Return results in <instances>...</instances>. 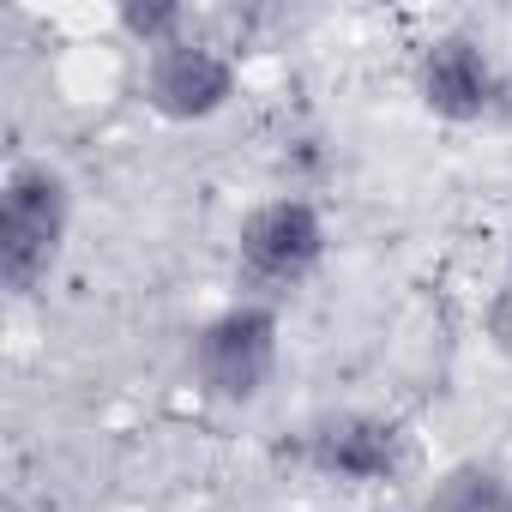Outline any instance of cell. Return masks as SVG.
<instances>
[{"instance_id":"cell-1","label":"cell","mask_w":512,"mask_h":512,"mask_svg":"<svg viewBox=\"0 0 512 512\" xmlns=\"http://www.w3.org/2000/svg\"><path fill=\"white\" fill-rule=\"evenodd\" d=\"M67 223H73L67 175L43 157L13 163L7 187H0V284L13 296L43 290V278L55 272L67 247Z\"/></svg>"},{"instance_id":"cell-2","label":"cell","mask_w":512,"mask_h":512,"mask_svg":"<svg viewBox=\"0 0 512 512\" xmlns=\"http://www.w3.org/2000/svg\"><path fill=\"white\" fill-rule=\"evenodd\" d=\"M326 260V217L302 193H278L253 205L235 229V278L247 302H284L296 284H308Z\"/></svg>"},{"instance_id":"cell-3","label":"cell","mask_w":512,"mask_h":512,"mask_svg":"<svg viewBox=\"0 0 512 512\" xmlns=\"http://www.w3.org/2000/svg\"><path fill=\"white\" fill-rule=\"evenodd\" d=\"M278 308L272 302H235L223 314H211L193 332V380L211 404H253L266 398L272 374H278Z\"/></svg>"},{"instance_id":"cell-4","label":"cell","mask_w":512,"mask_h":512,"mask_svg":"<svg viewBox=\"0 0 512 512\" xmlns=\"http://www.w3.org/2000/svg\"><path fill=\"white\" fill-rule=\"evenodd\" d=\"M235 97V61L217 43L181 37L145 61V103L163 121H211Z\"/></svg>"},{"instance_id":"cell-5","label":"cell","mask_w":512,"mask_h":512,"mask_svg":"<svg viewBox=\"0 0 512 512\" xmlns=\"http://www.w3.org/2000/svg\"><path fill=\"white\" fill-rule=\"evenodd\" d=\"M302 452L314 470H326L338 482H386L404 464V428L386 416H368V410H338L308 428Z\"/></svg>"},{"instance_id":"cell-6","label":"cell","mask_w":512,"mask_h":512,"mask_svg":"<svg viewBox=\"0 0 512 512\" xmlns=\"http://www.w3.org/2000/svg\"><path fill=\"white\" fill-rule=\"evenodd\" d=\"M416 97L440 121H482L500 103V73L470 37H434L416 61Z\"/></svg>"},{"instance_id":"cell-7","label":"cell","mask_w":512,"mask_h":512,"mask_svg":"<svg viewBox=\"0 0 512 512\" xmlns=\"http://www.w3.org/2000/svg\"><path fill=\"white\" fill-rule=\"evenodd\" d=\"M428 512H512V476L482 458H458L434 476Z\"/></svg>"},{"instance_id":"cell-8","label":"cell","mask_w":512,"mask_h":512,"mask_svg":"<svg viewBox=\"0 0 512 512\" xmlns=\"http://www.w3.org/2000/svg\"><path fill=\"white\" fill-rule=\"evenodd\" d=\"M121 31L157 55L187 37V7H175V0H121Z\"/></svg>"},{"instance_id":"cell-9","label":"cell","mask_w":512,"mask_h":512,"mask_svg":"<svg viewBox=\"0 0 512 512\" xmlns=\"http://www.w3.org/2000/svg\"><path fill=\"white\" fill-rule=\"evenodd\" d=\"M482 332H488V344H494L500 356H512V284L488 296V308H482Z\"/></svg>"},{"instance_id":"cell-10","label":"cell","mask_w":512,"mask_h":512,"mask_svg":"<svg viewBox=\"0 0 512 512\" xmlns=\"http://www.w3.org/2000/svg\"><path fill=\"white\" fill-rule=\"evenodd\" d=\"M506 278H512V241H506Z\"/></svg>"}]
</instances>
